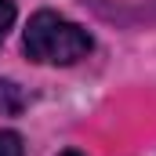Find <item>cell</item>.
<instances>
[{"label":"cell","instance_id":"obj_3","mask_svg":"<svg viewBox=\"0 0 156 156\" xmlns=\"http://www.w3.org/2000/svg\"><path fill=\"white\" fill-rule=\"evenodd\" d=\"M0 156H26L22 138H18L15 131H0Z\"/></svg>","mask_w":156,"mask_h":156},{"label":"cell","instance_id":"obj_5","mask_svg":"<svg viewBox=\"0 0 156 156\" xmlns=\"http://www.w3.org/2000/svg\"><path fill=\"white\" fill-rule=\"evenodd\" d=\"M62 156H80V153H62Z\"/></svg>","mask_w":156,"mask_h":156},{"label":"cell","instance_id":"obj_4","mask_svg":"<svg viewBox=\"0 0 156 156\" xmlns=\"http://www.w3.org/2000/svg\"><path fill=\"white\" fill-rule=\"evenodd\" d=\"M11 26H15V4L11 0H0V44H4V37H7Z\"/></svg>","mask_w":156,"mask_h":156},{"label":"cell","instance_id":"obj_2","mask_svg":"<svg viewBox=\"0 0 156 156\" xmlns=\"http://www.w3.org/2000/svg\"><path fill=\"white\" fill-rule=\"evenodd\" d=\"M26 109V91L15 80H0V113L4 116H18Z\"/></svg>","mask_w":156,"mask_h":156},{"label":"cell","instance_id":"obj_1","mask_svg":"<svg viewBox=\"0 0 156 156\" xmlns=\"http://www.w3.org/2000/svg\"><path fill=\"white\" fill-rule=\"evenodd\" d=\"M91 37L76 22L55 15V11H37L26 26V55L44 66H73L91 55Z\"/></svg>","mask_w":156,"mask_h":156}]
</instances>
